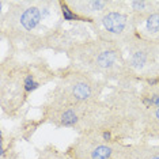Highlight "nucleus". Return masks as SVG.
Instances as JSON below:
<instances>
[{
    "label": "nucleus",
    "mask_w": 159,
    "mask_h": 159,
    "mask_svg": "<svg viewBox=\"0 0 159 159\" xmlns=\"http://www.w3.org/2000/svg\"><path fill=\"white\" fill-rule=\"evenodd\" d=\"M116 60H117V57H116V53L113 50H102L97 56L95 63L102 70H109V68H111L116 64Z\"/></svg>",
    "instance_id": "4"
},
{
    "label": "nucleus",
    "mask_w": 159,
    "mask_h": 159,
    "mask_svg": "<svg viewBox=\"0 0 159 159\" xmlns=\"http://www.w3.org/2000/svg\"><path fill=\"white\" fill-rule=\"evenodd\" d=\"M150 4L148 2H132V8L135 10V11L140 12V11H144V8Z\"/></svg>",
    "instance_id": "12"
},
{
    "label": "nucleus",
    "mask_w": 159,
    "mask_h": 159,
    "mask_svg": "<svg viewBox=\"0 0 159 159\" xmlns=\"http://www.w3.org/2000/svg\"><path fill=\"white\" fill-rule=\"evenodd\" d=\"M155 117H157V120L159 121V107L157 109V111H155Z\"/></svg>",
    "instance_id": "14"
},
{
    "label": "nucleus",
    "mask_w": 159,
    "mask_h": 159,
    "mask_svg": "<svg viewBox=\"0 0 159 159\" xmlns=\"http://www.w3.org/2000/svg\"><path fill=\"white\" fill-rule=\"evenodd\" d=\"M147 61H148V57H147V53L144 52V50H135V52L132 53V56H131L132 67L137 68V70L143 68L147 64Z\"/></svg>",
    "instance_id": "5"
},
{
    "label": "nucleus",
    "mask_w": 159,
    "mask_h": 159,
    "mask_svg": "<svg viewBox=\"0 0 159 159\" xmlns=\"http://www.w3.org/2000/svg\"><path fill=\"white\" fill-rule=\"evenodd\" d=\"M60 121H61V125H64V126H72L78 122V116L74 110H71V109L66 110L63 114H61Z\"/></svg>",
    "instance_id": "7"
},
{
    "label": "nucleus",
    "mask_w": 159,
    "mask_h": 159,
    "mask_svg": "<svg viewBox=\"0 0 159 159\" xmlns=\"http://www.w3.org/2000/svg\"><path fill=\"white\" fill-rule=\"evenodd\" d=\"M63 15H64V19L66 20H75L78 19V15L75 12H72L70 8H68L67 6L63 4Z\"/></svg>",
    "instance_id": "11"
},
{
    "label": "nucleus",
    "mask_w": 159,
    "mask_h": 159,
    "mask_svg": "<svg viewBox=\"0 0 159 159\" xmlns=\"http://www.w3.org/2000/svg\"><path fill=\"white\" fill-rule=\"evenodd\" d=\"M146 27L150 33H158L159 31V14H151L147 18Z\"/></svg>",
    "instance_id": "8"
},
{
    "label": "nucleus",
    "mask_w": 159,
    "mask_h": 159,
    "mask_svg": "<svg viewBox=\"0 0 159 159\" xmlns=\"http://www.w3.org/2000/svg\"><path fill=\"white\" fill-rule=\"evenodd\" d=\"M151 159H159V155H155V157H152Z\"/></svg>",
    "instance_id": "15"
},
{
    "label": "nucleus",
    "mask_w": 159,
    "mask_h": 159,
    "mask_svg": "<svg viewBox=\"0 0 159 159\" xmlns=\"http://www.w3.org/2000/svg\"><path fill=\"white\" fill-rule=\"evenodd\" d=\"M103 139L105 140H110V133L109 132H105L103 133Z\"/></svg>",
    "instance_id": "13"
},
{
    "label": "nucleus",
    "mask_w": 159,
    "mask_h": 159,
    "mask_svg": "<svg viewBox=\"0 0 159 159\" xmlns=\"http://www.w3.org/2000/svg\"><path fill=\"white\" fill-rule=\"evenodd\" d=\"M111 157V148L107 146H97L91 151V159H109Z\"/></svg>",
    "instance_id": "6"
},
{
    "label": "nucleus",
    "mask_w": 159,
    "mask_h": 159,
    "mask_svg": "<svg viewBox=\"0 0 159 159\" xmlns=\"http://www.w3.org/2000/svg\"><path fill=\"white\" fill-rule=\"evenodd\" d=\"M41 11L37 7H30V8L25 10L22 16H20V25L26 29V30H34L41 22Z\"/></svg>",
    "instance_id": "2"
},
{
    "label": "nucleus",
    "mask_w": 159,
    "mask_h": 159,
    "mask_svg": "<svg viewBox=\"0 0 159 159\" xmlns=\"http://www.w3.org/2000/svg\"><path fill=\"white\" fill-rule=\"evenodd\" d=\"M102 25L109 33L121 34L126 29V16L121 12H107L102 18Z\"/></svg>",
    "instance_id": "1"
},
{
    "label": "nucleus",
    "mask_w": 159,
    "mask_h": 159,
    "mask_svg": "<svg viewBox=\"0 0 159 159\" xmlns=\"http://www.w3.org/2000/svg\"><path fill=\"white\" fill-rule=\"evenodd\" d=\"M83 6L89 7V11H101L107 6V2H101V0H91V2H84Z\"/></svg>",
    "instance_id": "9"
},
{
    "label": "nucleus",
    "mask_w": 159,
    "mask_h": 159,
    "mask_svg": "<svg viewBox=\"0 0 159 159\" xmlns=\"http://www.w3.org/2000/svg\"><path fill=\"white\" fill-rule=\"evenodd\" d=\"M37 87H38V83L34 82L31 75H27L26 79H25V90H26V91H33V90H35Z\"/></svg>",
    "instance_id": "10"
},
{
    "label": "nucleus",
    "mask_w": 159,
    "mask_h": 159,
    "mask_svg": "<svg viewBox=\"0 0 159 159\" xmlns=\"http://www.w3.org/2000/svg\"><path fill=\"white\" fill-rule=\"evenodd\" d=\"M72 95L78 101H84L91 97V86L86 82H75L72 84Z\"/></svg>",
    "instance_id": "3"
}]
</instances>
